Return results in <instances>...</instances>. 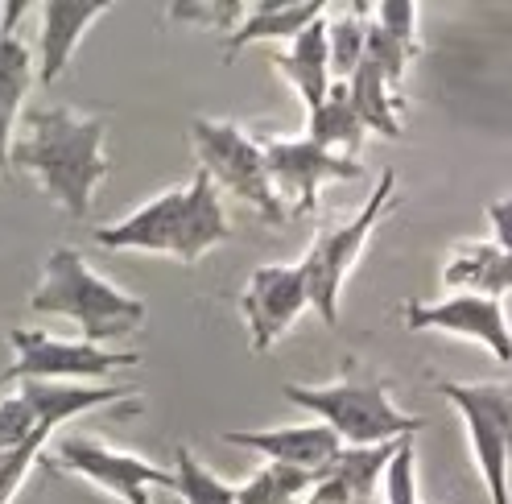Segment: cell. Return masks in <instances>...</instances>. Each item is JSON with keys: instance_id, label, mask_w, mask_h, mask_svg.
<instances>
[{"instance_id": "obj_1", "label": "cell", "mask_w": 512, "mask_h": 504, "mask_svg": "<svg viewBox=\"0 0 512 504\" xmlns=\"http://www.w3.org/2000/svg\"><path fill=\"white\" fill-rule=\"evenodd\" d=\"M104 133V116H87L67 104L34 108L25 112V124L13 137L9 170H29L54 199V207H62L71 219H87L95 186L112 170L104 157Z\"/></svg>"}, {"instance_id": "obj_2", "label": "cell", "mask_w": 512, "mask_h": 504, "mask_svg": "<svg viewBox=\"0 0 512 504\" xmlns=\"http://www.w3.org/2000/svg\"><path fill=\"white\" fill-rule=\"evenodd\" d=\"M34 314H58L71 319L91 348H104L108 339H124L145 323V302L116 290L112 281L95 273L79 248H54L46 257L42 281L34 298H29Z\"/></svg>"}, {"instance_id": "obj_3", "label": "cell", "mask_w": 512, "mask_h": 504, "mask_svg": "<svg viewBox=\"0 0 512 504\" xmlns=\"http://www.w3.org/2000/svg\"><path fill=\"white\" fill-rule=\"evenodd\" d=\"M281 393L285 401L323 418V426L343 447H380L422 430V418L401 414L389 401V385L380 376H364L360 360H347L335 385H285Z\"/></svg>"}, {"instance_id": "obj_4", "label": "cell", "mask_w": 512, "mask_h": 504, "mask_svg": "<svg viewBox=\"0 0 512 504\" xmlns=\"http://www.w3.org/2000/svg\"><path fill=\"white\" fill-rule=\"evenodd\" d=\"M393 191H397V174L384 170L372 199L360 207V215L347 219V224H335V228L318 232L310 252H306V261L298 265V273L306 281V302L331 331H339V290H343L351 265H356V257L364 252L372 228L380 224V215L393 207Z\"/></svg>"}, {"instance_id": "obj_5", "label": "cell", "mask_w": 512, "mask_h": 504, "mask_svg": "<svg viewBox=\"0 0 512 504\" xmlns=\"http://www.w3.org/2000/svg\"><path fill=\"white\" fill-rule=\"evenodd\" d=\"M190 145H195L199 170L215 182V191L223 186L228 195L248 203L265 224H285V207H281L277 191L269 186V174H265L261 141H252L232 120L195 116L190 120Z\"/></svg>"}, {"instance_id": "obj_6", "label": "cell", "mask_w": 512, "mask_h": 504, "mask_svg": "<svg viewBox=\"0 0 512 504\" xmlns=\"http://www.w3.org/2000/svg\"><path fill=\"white\" fill-rule=\"evenodd\" d=\"M438 393L459 409L467 438L479 459V476L488 484L492 504H512L508 492V467H512V385H459L438 381Z\"/></svg>"}, {"instance_id": "obj_7", "label": "cell", "mask_w": 512, "mask_h": 504, "mask_svg": "<svg viewBox=\"0 0 512 504\" xmlns=\"http://www.w3.org/2000/svg\"><path fill=\"white\" fill-rule=\"evenodd\" d=\"M17 360L0 372V385H21V381H104L116 368H133L141 364L137 352H108V348H91V343H67L54 339L46 331H25L17 327L9 335Z\"/></svg>"}, {"instance_id": "obj_8", "label": "cell", "mask_w": 512, "mask_h": 504, "mask_svg": "<svg viewBox=\"0 0 512 504\" xmlns=\"http://www.w3.org/2000/svg\"><path fill=\"white\" fill-rule=\"evenodd\" d=\"M261 157H265V174H269V186L277 191V199L281 195L294 199V215L318 211V191H323V182L364 178L360 162H347V157H339L331 149H318L306 137H298V141L269 137V141H261Z\"/></svg>"}, {"instance_id": "obj_9", "label": "cell", "mask_w": 512, "mask_h": 504, "mask_svg": "<svg viewBox=\"0 0 512 504\" xmlns=\"http://www.w3.org/2000/svg\"><path fill=\"white\" fill-rule=\"evenodd\" d=\"M58 467L75 471V476L91 480L95 488L112 492L124 504H149V488H174V471L157 467L141 455L116 451L100 438L71 434L58 443Z\"/></svg>"}, {"instance_id": "obj_10", "label": "cell", "mask_w": 512, "mask_h": 504, "mask_svg": "<svg viewBox=\"0 0 512 504\" xmlns=\"http://www.w3.org/2000/svg\"><path fill=\"white\" fill-rule=\"evenodd\" d=\"M409 331H446L459 339H475L484 348L512 364V327L504 319V302L484 294H455L446 302H405Z\"/></svg>"}, {"instance_id": "obj_11", "label": "cell", "mask_w": 512, "mask_h": 504, "mask_svg": "<svg viewBox=\"0 0 512 504\" xmlns=\"http://www.w3.org/2000/svg\"><path fill=\"white\" fill-rule=\"evenodd\" d=\"M306 281L298 265H261L248 277V290L240 294V310L248 323L252 352H269L273 343L294 327V319L306 310Z\"/></svg>"}, {"instance_id": "obj_12", "label": "cell", "mask_w": 512, "mask_h": 504, "mask_svg": "<svg viewBox=\"0 0 512 504\" xmlns=\"http://www.w3.org/2000/svg\"><path fill=\"white\" fill-rule=\"evenodd\" d=\"M223 443L256 451L269 463L298 471H327L343 443L327 426H273V430H223Z\"/></svg>"}, {"instance_id": "obj_13", "label": "cell", "mask_w": 512, "mask_h": 504, "mask_svg": "<svg viewBox=\"0 0 512 504\" xmlns=\"http://www.w3.org/2000/svg\"><path fill=\"white\" fill-rule=\"evenodd\" d=\"M182 199L186 186L162 191L157 199H149L145 207H137L128 219L108 228H95V244L100 248H133V252H178V232H182Z\"/></svg>"}, {"instance_id": "obj_14", "label": "cell", "mask_w": 512, "mask_h": 504, "mask_svg": "<svg viewBox=\"0 0 512 504\" xmlns=\"http://www.w3.org/2000/svg\"><path fill=\"white\" fill-rule=\"evenodd\" d=\"M29 5H0V170H9V149L17 137L21 104L34 87V54L13 34L17 17H25Z\"/></svg>"}, {"instance_id": "obj_15", "label": "cell", "mask_w": 512, "mask_h": 504, "mask_svg": "<svg viewBox=\"0 0 512 504\" xmlns=\"http://www.w3.org/2000/svg\"><path fill=\"white\" fill-rule=\"evenodd\" d=\"M108 9L112 5H87V0H46V5H38V17H42V58L34 62V67H38V79L46 87L58 83V75L67 71V62H71L75 46L83 42V34Z\"/></svg>"}, {"instance_id": "obj_16", "label": "cell", "mask_w": 512, "mask_h": 504, "mask_svg": "<svg viewBox=\"0 0 512 504\" xmlns=\"http://www.w3.org/2000/svg\"><path fill=\"white\" fill-rule=\"evenodd\" d=\"M223 240H232V224H228V215H223L219 191H215V182L203 170H195V178L186 182L182 232H178V252H174V257L182 265H195L203 252H211Z\"/></svg>"}, {"instance_id": "obj_17", "label": "cell", "mask_w": 512, "mask_h": 504, "mask_svg": "<svg viewBox=\"0 0 512 504\" xmlns=\"http://www.w3.org/2000/svg\"><path fill=\"white\" fill-rule=\"evenodd\" d=\"M277 62V71L290 79L294 87H298V96H302V104L314 112L318 104L327 100V91H331V58H327V21L318 17V21H310L302 34L294 38V46L285 50V54H277L273 58Z\"/></svg>"}, {"instance_id": "obj_18", "label": "cell", "mask_w": 512, "mask_h": 504, "mask_svg": "<svg viewBox=\"0 0 512 504\" xmlns=\"http://www.w3.org/2000/svg\"><path fill=\"white\" fill-rule=\"evenodd\" d=\"M442 281L459 294H512V252H500L496 244H467L442 269Z\"/></svg>"}, {"instance_id": "obj_19", "label": "cell", "mask_w": 512, "mask_h": 504, "mask_svg": "<svg viewBox=\"0 0 512 504\" xmlns=\"http://www.w3.org/2000/svg\"><path fill=\"white\" fill-rule=\"evenodd\" d=\"M327 13V5H248L244 21L228 34V46H223V58H236L244 46L252 42H281V38H298L310 21H318Z\"/></svg>"}, {"instance_id": "obj_20", "label": "cell", "mask_w": 512, "mask_h": 504, "mask_svg": "<svg viewBox=\"0 0 512 504\" xmlns=\"http://www.w3.org/2000/svg\"><path fill=\"white\" fill-rule=\"evenodd\" d=\"M364 137H368V129H364V120L356 116V108L347 104L343 83H331L327 100L310 112V133H306V141H314L318 149H331V153L347 157V162H356Z\"/></svg>"}, {"instance_id": "obj_21", "label": "cell", "mask_w": 512, "mask_h": 504, "mask_svg": "<svg viewBox=\"0 0 512 504\" xmlns=\"http://www.w3.org/2000/svg\"><path fill=\"white\" fill-rule=\"evenodd\" d=\"M343 91H347V104L356 108V116L364 120L368 133L376 129L380 137H389V141L401 137V124H397V104L401 100H393V91L384 87L376 62L368 54L356 62V71H351V79L343 83Z\"/></svg>"}, {"instance_id": "obj_22", "label": "cell", "mask_w": 512, "mask_h": 504, "mask_svg": "<svg viewBox=\"0 0 512 504\" xmlns=\"http://www.w3.org/2000/svg\"><path fill=\"white\" fill-rule=\"evenodd\" d=\"M318 476H323V471L265 463L244 488H236V504H302L310 496V488L318 484Z\"/></svg>"}, {"instance_id": "obj_23", "label": "cell", "mask_w": 512, "mask_h": 504, "mask_svg": "<svg viewBox=\"0 0 512 504\" xmlns=\"http://www.w3.org/2000/svg\"><path fill=\"white\" fill-rule=\"evenodd\" d=\"M364 25L368 5H347L335 25H327V58H331V83H347L356 62L364 58Z\"/></svg>"}, {"instance_id": "obj_24", "label": "cell", "mask_w": 512, "mask_h": 504, "mask_svg": "<svg viewBox=\"0 0 512 504\" xmlns=\"http://www.w3.org/2000/svg\"><path fill=\"white\" fill-rule=\"evenodd\" d=\"M174 492L182 504H236V488L211 476L190 447H174Z\"/></svg>"}, {"instance_id": "obj_25", "label": "cell", "mask_w": 512, "mask_h": 504, "mask_svg": "<svg viewBox=\"0 0 512 504\" xmlns=\"http://www.w3.org/2000/svg\"><path fill=\"white\" fill-rule=\"evenodd\" d=\"M384 504H418V476H413V438H401L393 459L384 463Z\"/></svg>"}, {"instance_id": "obj_26", "label": "cell", "mask_w": 512, "mask_h": 504, "mask_svg": "<svg viewBox=\"0 0 512 504\" xmlns=\"http://www.w3.org/2000/svg\"><path fill=\"white\" fill-rule=\"evenodd\" d=\"M368 21H376L384 34L397 38L409 50H422L418 46V5L409 0H384V5H368Z\"/></svg>"}, {"instance_id": "obj_27", "label": "cell", "mask_w": 512, "mask_h": 504, "mask_svg": "<svg viewBox=\"0 0 512 504\" xmlns=\"http://www.w3.org/2000/svg\"><path fill=\"white\" fill-rule=\"evenodd\" d=\"M248 5L240 0H207V5H170V21H190V25H211V29H236L244 21Z\"/></svg>"}, {"instance_id": "obj_28", "label": "cell", "mask_w": 512, "mask_h": 504, "mask_svg": "<svg viewBox=\"0 0 512 504\" xmlns=\"http://www.w3.org/2000/svg\"><path fill=\"white\" fill-rule=\"evenodd\" d=\"M29 430H34V409L21 393L0 397V459H5L13 447H21Z\"/></svg>"}, {"instance_id": "obj_29", "label": "cell", "mask_w": 512, "mask_h": 504, "mask_svg": "<svg viewBox=\"0 0 512 504\" xmlns=\"http://www.w3.org/2000/svg\"><path fill=\"white\" fill-rule=\"evenodd\" d=\"M488 219H492V232H496V248L512 252V195L488 203Z\"/></svg>"}]
</instances>
